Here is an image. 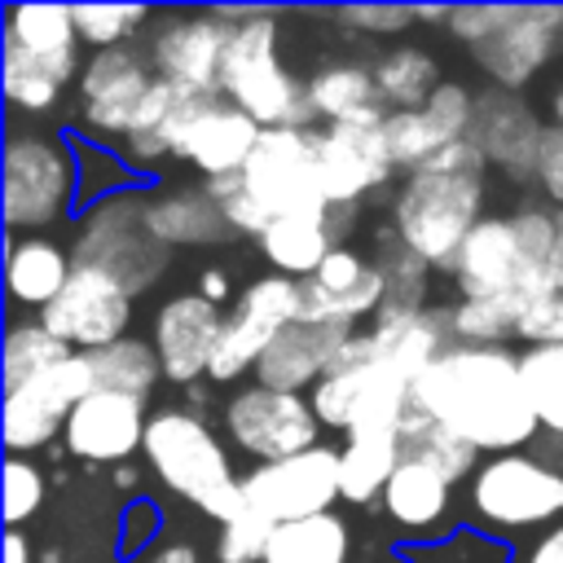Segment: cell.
Instances as JSON below:
<instances>
[{"mask_svg":"<svg viewBox=\"0 0 563 563\" xmlns=\"http://www.w3.org/2000/svg\"><path fill=\"white\" fill-rule=\"evenodd\" d=\"M409 400L418 413L449 427L488 457L532 449L541 435V422L532 413L519 374V352L510 347H479V343L444 347L413 378Z\"/></svg>","mask_w":563,"mask_h":563,"instance_id":"1","label":"cell"},{"mask_svg":"<svg viewBox=\"0 0 563 563\" xmlns=\"http://www.w3.org/2000/svg\"><path fill=\"white\" fill-rule=\"evenodd\" d=\"M488 163L471 141H453L422 167L405 172L391 198V229L431 268H453L471 229L488 216Z\"/></svg>","mask_w":563,"mask_h":563,"instance_id":"2","label":"cell"},{"mask_svg":"<svg viewBox=\"0 0 563 563\" xmlns=\"http://www.w3.org/2000/svg\"><path fill=\"white\" fill-rule=\"evenodd\" d=\"M554 207L528 202L510 216H484L462 242L449 277L462 299H506L519 312L550 286Z\"/></svg>","mask_w":563,"mask_h":563,"instance_id":"3","label":"cell"},{"mask_svg":"<svg viewBox=\"0 0 563 563\" xmlns=\"http://www.w3.org/2000/svg\"><path fill=\"white\" fill-rule=\"evenodd\" d=\"M145 462L163 479L167 493L189 501L216 523H229L242 510V475L233 471V457L224 440L211 431V422L198 409L167 405L150 413L145 427Z\"/></svg>","mask_w":563,"mask_h":563,"instance_id":"4","label":"cell"},{"mask_svg":"<svg viewBox=\"0 0 563 563\" xmlns=\"http://www.w3.org/2000/svg\"><path fill=\"white\" fill-rule=\"evenodd\" d=\"M233 35L220 62V97L246 110L260 128H312L308 79H299L277 53L273 9H229Z\"/></svg>","mask_w":563,"mask_h":563,"instance_id":"5","label":"cell"},{"mask_svg":"<svg viewBox=\"0 0 563 563\" xmlns=\"http://www.w3.org/2000/svg\"><path fill=\"white\" fill-rule=\"evenodd\" d=\"M70 255H75V264L101 268L114 282H123L132 299L145 295L172 264V246L150 229L145 194H136V189L92 198V207L75 224Z\"/></svg>","mask_w":563,"mask_h":563,"instance_id":"6","label":"cell"},{"mask_svg":"<svg viewBox=\"0 0 563 563\" xmlns=\"http://www.w3.org/2000/svg\"><path fill=\"white\" fill-rule=\"evenodd\" d=\"M79 154L44 128H13L4 141V220L13 233L66 220L79 198Z\"/></svg>","mask_w":563,"mask_h":563,"instance_id":"7","label":"cell"},{"mask_svg":"<svg viewBox=\"0 0 563 563\" xmlns=\"http://www.w3.org/2000/svg\"><path fill=\"white\" fill-rule=\"evenodd\" d=\"M466 506L488 537L545 532L563 523V471L541 462L532 449L484 457L466 484Z\"/></svg>","mask_w":563,"mask_h":563,"instance_id":"8","label":"cell"},{"mask_svg":"<svg viewBox=\"0 0 563 563\" xmlns=\"http://www.w3.org/2000/svg\"><path fill=\"white\" fill-rule=\"evenodd\" d=\"M299 317H303V286L295 277H282V273L251 277L233 295V303L224 308V330H220L207 378L211 383H238L246 369L260 365L264 347Z\"/></svg>","mask_w":563,"mask_h":563,"instance_id":"9","label":"cell"},{"mask_svg":"<svg viewBox=\"0 0 563 563\" xmlns=\"http://www.w3.org/2000/svg\"><path fill=\"white\" fill-rule=\"evenodd\" d=\"M233 35L229 9H163L154 13L145 57L154 75L194 97H220V62Z\"/></svg>","mask_w":563,"mask_h":563,"instance_id":"10","label":"cell"},{"mask_svg":"<svg viewBox=\"0 0 563 563\" xmlns=\"http://www.w3.org/2000/svg\"><path fill=\"white\" fill-rule=\"evenodd\" d=\"M260 136H264V128L224 97L180 92L172 106V123H167L172 158L189 163L202 180L238 176L246 167V158L255 154Z\"/></svg>","mask_w":563,"mask_h":563,"instance_id":"11","label":"cell"},{"mask_svg":"<svg viewBox=\"0 0 563 563\" xmlns=\"http://www.w3.org/2000/svg\"><path fill=\"white\" fill-rule=\"evenodd\" d=\"M246 198L273 220L282 216H308V211H330L325 189H321V167H317V145L312 128H264L255 154L238 172Z\"/></svg>","mask_w":563,"mask_h":563,"instance_id":"12","label":"cell"},{"mask_svg":"<svg viewBox=\"0 0 563 563\" xmlns=\"http://www.w3.org/2000/svg\"><path fill=\"white\" fill-rule=\"evenodd\" d=\"M154 66L141 48L119 44V48H101L84 57L79 84H75V128L106 145V141H123L154 88Z\"/></svg>","mask_w":563,"mask_h":563,"instance_id":"13","label":"cell"},{"mask_svg":"<svg viewBox=\"0 0 563 563\" xmlns=\"http://www.w3.org/2000/svg\"><path fill=\"white\" fill-rule=\"evenodd\" d=\"M220 422L233 449H242L255 462H286L321 444V418L312 400L299 391H273L260 383L238 387L224 400Z\"/></svg>","mask_w":563,"mask_h":563,"instance_id":"14","label":"cell"},{"mask_svg":"<svg viewBox=\"0 0 563 563\" xmlns=\"http://www.w3.org/2000/svg\"><path fill=\"white\" fill-rule=\"evenodd\" d=\"M339 501V449L317 444L286 462H255L242 475V506L268 528L325 515Z\"/></svg>","mask_w":563,"mask_h":563,"instance_id":"15","label":"cell"},{"mask_svg":"<svg viewBox=\"0 0 563 563\" xmlns=\"http://www.w3.org/2000/svg\"><path fill=\"white\" fill-rule=\"evenodd\" d=\"M97 391L88 352H70L66 361L48 365L44 374L4 387V444L9 453H35L44 444H53L66 431V418L75 413L79 400H88Z\"/></svg>","mask_w":563,"mask_h":563,"instance_id":"16","label":"cell"},{"mask_svg":"<svg viewBox=\"0 0 563 563\" xmlns=\"http://www.w3.org/2000/svg\"><path fill=\"white\" fill-rule=\"evenodd\" d=\"M40 321L75 352H97L119 339H128L132 321V295L123 282H114L101 268L75 264L66 290L40 312Z\"/></svg>","mask_w":563,"mask_h":563,"instance_id":"17","label":"cell"},{"mask_svg":"<svg viewBox=\"0 0 563 563\" xmlns=\"http://www.w3.org/2000/svg\"><path fill=\"white\" fill-rule=\"evenodd\" d=\"M317 145V167H321V189L330 207H361L369 194H378L391 176L396 163L378 128L361 123H334V128H312Z\"/></svg>","mask_w":563,"mask_h":563,"instance_id":"18","label":"cell"},{"mask_svg":"<svg viewBox=\"0 0 563 563\" xmlns=\"http://www.w3.org/2000/svg\"><path fill=\"white\" fill-rule=\"evenodd\" d=\"M563 44V9L554 4H515V13L471 48L475 66L493 79V88L519 92Z\"/></svg>","mask_w":563,"mask_h":563,"instance_id":"19","label":"cell"},{"mask_svg":"<svg viewBox=\"0 0 563 563\" xmlns=\"http://www.w3.org/2000/svg\"><path fill=\"white\" fill-rule=\"evenodd\" d=\"M220 330H224V308L211 303L202 290L172 295L154 312V334H150L158 365H163V378L176 387H194L198 378H207Z\"/></svg>","mask_w":563,"mask_h":563,"instance_id":"20","label":"cell"},{"mask_svg":"<svg viewBox=\"0 0 563 563\" xmlns=\"http://www.w3.org/2000/svg\"><path fill=\"white\" fill-rule=\"evenodd\" d=\"M299 286H303V317L325 321V325H343V330H356L365 317L374 321L378 308L387 303V286H383L378 264L365 251H356L352 242L334 246L325 255V264Z\"/></svg>","mask_w":563,"mask_h":563,"instance_id":"21","label":"cell"},{"mask_svg":"<svg viewBox=\"0 0 563 563\" xmlns=\"http://www.w3.org/2000/svg\"><path fill=\"white\" fill-rule=\"evenodd\" d=\"M145 427H150V400L123 391H92L66 418L62 440L79 462L128 466L132 453L145 449Z\"/></svg>","mask_w":563,"mask_h":563,"instance_id":"22","label":"cell"},{"mask_svg":"<svg viewBox=\"0 0 563 563\" xmlns=\"http://www.w3.org/2000/svg\"><path fill=\"white\" fill-rule=\"evenodd\" d=\"M471 119H475V92L466 84L444 79L422 110H387L383 141H387L391 163L413 172L440 150H449L453 141H466Z\"/></svg>","mask_w":563,"mask_h":563,"instance_id":"23","label":"cell"},{"mask_svg":"<svg viewBox=\"0 0 563 563\" xmlns=\"http://www.w3.org/2000/svg\"><path fill=\"white\" fill-rule=\"evenodd\" d=\"M541 132L545 123L519 92H506V88L475 92V119H471L466 141L484 154L488 167L506 172L510 180H532Z\"/></svg>","mask_w":563,"mask_h":563,"instance_id":"24","label":"cell"},{"mask_svg":"<svg viewBox=\"0 0 563 563\" xmlns=\"http://www.w3.org/2000/svg\"><path fill=\"white\" fill-rule=\"evenodd\" d=\"M347 334L352 330H343V325H325V321L299 317V321H290L264 347V356L251 369V378L260 387H273V391H299V396H308L330 374V365H334L339 347L347 343Z\"/></svg>","mask_w":563,"mask_h":563,"instance_id":"25","label":"cell"},{"mask_svg":"<svg viewBox=\"0 0 563 563\" xmlns=\"http://www.w3.org/2000/svg\"><path fill=\"white\" fill-rule=\"evenodd\" d=\"M361 207H330V211H308V216H282L260 233V255L268 260L273 273L308 282L334 246H347V233L356 229Z\"/></svg>","mask_w":563,"mask_h":563,"instance_id":"26","label":"cell"},{"mask_svg":"<svg viewBox=\"0 0 563 563\" xmlns=\"http://www.w3.org/2000/svg\"><path fill=\"white\" fill-rule=\"evenodd\" d=\"M369 334L378 343V356L400 374V378H418L444 347L457 343L453 334V308L440 303H422V308H400V303H383L378 317L369 321Z\"/></svg>","mask_w":563,"mask_h":563,"instance_id":"27","label":"cell"},{"mask_svg":"<svg viewBox=\"0 0 563 563\" xmlns=\"http://www.w3.org/2000/svg\"><path fill=\"white\" fill-rule=\"evenodd\" d=\"M48 70H57L66 84H79V31L70 4H9L4 9V44Z\"/></svg>","mask_w":563,"mask_h":563,"instance_id":"28","label":"cell"},{"mask_svg":"<svg viewBox=\"0 0 563 563\" xmlns=\"http://www.w3.org/2000/svg\"><path fill=\"white\" fill-rule=\"evenodd\" d=\"M145 220L167 246H216L238 238L207 185H167L145 194Z\"/></svg>","mask_w":563,"mask_h":563,"instance_id":"29","label":"cell"},{"mask_svg":"<svg viewBox=\"0 0 563 563\" xmlns=\"http://www.w3.org/2000/svg\"><path fill=\"white\" fill-rule=\"evenodd\" d=\"M383 510H387V519H391L396 528L422 537V545H427V541H440V537H449L444 523H449V515H453V484H449L440 471L400 457L396 475L387 479Z\"/></svg>","mask_w":563,"mask_h":563,"instance_id":"30","label":"cell"},{"mask_svg":"<svg viewBox=\"0 0 563 563\" xmlns=\"http://www.w3.org/2000/svg\"><path fill=\"white\" fill-rule=\"evenodd\" d=\"M308 106H312V119H321V128H334V123L378 128L387 119V106L374 84V66H361V62L317 66L308 75Z\"/></svg>","mask_w":563,"mask_h":563,"instance_id":"31","label":"cell"},{"mask_svg":"<svg viewBox=\"0 0 563 563\" xmlns=\"http://www.w3.org/2000/svg\"><path fill=\"white\" fill-rule=\"evenodd\" d=\"M75 273V255L44 238V233H26V238H13L9 242V255H4V286H9V299L18 308H31V312H44L70 282Z\"/></svg>","mask_w":563,"mask_h":563,"instance_id":"32","label":"cell"},{"mask_svg":"<svg viewBox=\"0 0 563 563\" xmlns=\"http://www.w3.org/2000/svg\"><path fill=\"white\" fill-rule=\"evenodd\" d=\"M400 466V440L396 435H343L339 449V501L347 506H374L387 493V479Z\"/></svg>","mask_w":563,"mask_h":563,"instance_id":"33","label":"cell"},{"mask_svg":"<svg viewBox=\"0 0 563 563\" xmlns=\"http://www.w3.org/2000/svg\"><path fill=\"white\" fill-rule=\"evenodd\" d=\"M374 84L387 110H422L444 79H440V62L431 48L391 44L374 62Z\"/></svg>","mask_w":563,"mask_h":563,"instance_id":"34","label":"cell"},{"mask_svg":"<svg viewBox=\"0 0 563 563\" xmlns=\"http://www.w3.org/2000/svg\"><path fill=\"white\" fill-rule=\"evenodd\" d=\"M347 554H352V528L343 515L325 510L273 528L264 563H347Z\"/></svg>","mask_w":563,"mask_h":563,"instance_id":"35","label":"cell"},{"mask_svg":"<svg viewBox=\"0 0 563 563\" xmlns=\"http://www.w3.org/2000/svg\"><path fill=\"white\" fill-rule=\"evenodd\" d=\"M400 457L440 471L449 484H462V479H471V475L479 471V449L466 444L462 435H453L449 427L431 422V418L418 413V409H409V418H405V427H400Z\"/></svg>","mask_w":563,"mask_h":563,"instance_id":"36","label":"cell"},{"mask_svg":"<svg viewBox=\"0 0 563 563\" xmlns=\"http://www.w3.org/2000/svg\"><path fill=\"white\" fill-rule=\"evenodd\" d=\"M88 365H92L97 391H123V396H141V400H150V391L163 378L158 352L145 339H119L110 347H97V352H88Z\"/></svg>","mask_w":563,"mask_h":563,"instance_id":"37","label":"cell"},{"mask_svg":"<svg viewBox=\"0 0 563 563\" xmlns=\"http://www.w3.org/2000/svg\"><path fill=\"white\" fill-rule=\"evenodd\" d=\"M0 84H4V101L18 110V114H53L66 97V79L13 48H0Z\"/></svg>","mask_w":563,"mask_h":563,"instance_id":"38","label":"cell"},{"mask_svg":"<svg viewBox=\"0 0 563 563\" xmlns=\"http://www.w3.org/2000/svg\"><path fill=\"white\" fill-rule=\"evenodd\" d=\"M519 374L541 431L563 435V343H532L519 352Z\"/></svg>","mask_w":563,"mask_h":563,"instance_id":"39","label":"cell"},{"mask_svg":"<svg viewBox=\"0 0 563 563\" xmlns=\"http://www.w3.org/2000/svg\"><path fill=\"white\" fill-rule=\"evenodd\" d=\"M369 260H374V264H378V273H383L387 303H400V308H422L431 264H427L422 255H413V251L400 242V233H396L391 224H383V229L374 233V251H369Z\"/></svg>","mask_w":563,"mask_h":563,"instance_id":"40","label":"cell"},{"mask_svg":"<svg viewBox=\"0 0 563 563\" xmlns=\"http://www.w3.org/2000/svg\"><path fill=\"white\" fill-rule=\"evenodd\" d=\"M75 347H66L40 317H26V321H13L9 334H4V387H18L35 374H44L48 365L66 361Z\"/></svg>","mask_w":563,"mask_h":563,"instance_id":"41","label":"cell"},{"mask_svg":"<svg viewBox=\"0 0 563 563\" xmlns=\"http://www.w3.org/2000/svg\"><path fill=\"white\" fill-rule=\"evenodd\" d=\"M523 312L506 299H457L453 303V334L457 343H479V347H510L519 339Z\"/></svg>","mask_w":563,"mask_h":563,"instance_id":"42","label":"cell"},{"mask_svg":"<svg viewBox=\"0 0 563 563\" xmlns=\"http://www.w3.org/2000/svg\"><path fill=\"white\" fill-rule=\"evenodd\" d=\"M70 13H75L79 44H88L92 53L128 44V35L154 18V13L141 9V4H70Z\"/></svg>","mask_w":563,"mask_h":563,"instance_id":"43","label":"cell"},{"mask_svg":"<svg viewBox=\"0 0 563 563\" xmlns=\"http://www.w3.org/2000/svg\"><path fill=\"white\" fill-rule=\"evenodd\" d=\"M409 563H510V550L479 532V528H457L440 541H427V545H409L405 550Z\"/></svg>","mask_w":563,"mask_h":563,"instance_id":"44","label":"cell"},{"mask_svg":"<svg viewBox=\"0 0 563 563\" xmlns=\"http://www.w3.org/2000/svg\"><path fill=\"white\" fill-rule=\"evenodd\" d=\"M44 497H48L44 471H40L31 457L9 453V462H4V523H9V528L26 523V519L44 506Z\"/></svg>","mask_w":563,"mask_h":563,"instance_id":"45","label":"cell"},{"mask_svg":"<svg viewBox=\"0 0 563 563\" xmlns=\"http://www.w3.org/2000/svg\"><path fill=\"white\" fill-rule=\"evenodd\" d=\"M268 537H273V528H268L260 515H251V510L242 506L229 523H220L216 559H220V563H264Z\"/></svg>","mask_w":563,"mask_h":563,"instance_id":"46","label":"cell"},{"mask_svg":"<svg viewBox=\"0 0 563 563\" xmlns=\"http://www.w3.org/2000/svg\"><path fill=\"white\" fill-rule=\"evenodd\" d=\"M515 13V4H457V9H449V35L457 40V44H466V48H475V44H484L506 18Z\"/></svg>","mask_w":563,"mask_h":563,"instance_id":"47","label":"cell"},{"mask_svg":"<svg viewBox=\"0 0 563 563\" xmlns=\"http://www.w3.org/2000/svg\"><path fill=\"white\" fill-rule=\"evenodd\" d=\"M532 180H537L545 207L563 211V128H559V123H545V132H541V150H537Z\"/></svg>","mask_w":563,"mask_h":563,"instance_id":"48","label":"cell"},{"mask_svg":"<svg viewBox=\"0 0 563 563\" xmlns=\"http://www.w3.org/2000/svg\"><path fill=\"white\" fill-rule=\"evenodd\" d=\"M334 18L365 35H400L409 22H418L409 4H352V9H339Z\"/></svg>","mask_w":563,"mask_h":563,"instance_id":"49","label":"cell"},{"mask_svg":"<svg viewBox=\"0 0 563 563\" xmlns=\"http://www.w3.org/2000/svg\"><path fill=\"white\" fill-rule=\"evenodd\" d=\"M519 563H563V523L545 528V532L519 554Z\"/></svg>","mask_w":563,"mask_h":563,"instance_id":"50","label":"cell"},{"mask_svg":"<svg viewBox=\"0 0 563 563\" xmlns=\"http://www.w3.org/2000/svg\"><path fill=\"white\" fill-rule=\"evenodd\" d=\"M136 563H202V550L194 541H163L158 550H150Z\"/></svg>","mask_w":563,"mask_h":563,"instance_id":"51","label":"cell"},{"mask_svg":"<svg viewBox=\"0 0 563 563\" xmlns=\"http://www.w3.org/2000/svg\"><path fill=\"white\" fill-rule=\"evenodd\" d=\"M136 532H141V541L154 532V506H145V501H136V506L128 510V537H123V554H136Z\"/></svg>","mask_w":563,"mask_h":563,"instance_id":"52","label":"cell"},{"mask_svg":"<svg viewBox=\"0 0 563 563\" xmlns=\"http://www.w3.org/2000/svg\"><path fill=\"white\" fill-rule=\"evenodd\" d=\"M532 453H537L541 462H550L554 471H563V435L541 431V435H537V444H532Z\"/></svg>","mask_w":563,"mask_h":563,"instance_id":"53","label":"cell"},{"mask_svg":"<svg viewBox=\"0 0 563 563\" xmlns=\"http://www.w3.org/2000/svg\"><path fill=\"white\" fill-rule=\"evenodd\" d=\"M4 563H31V541H26L22 528L4 532Z\"/></svg>","mask_w":563,"mask_h":563,"instance_id":"54","label":"cell"},{"mask_svg":"<svg viewBox=\"0 0 563 563\" xmlns=\"http://www.w3.org/2000/svg\"><path fill=\"white\" fill-rule=\"evenodd\" d=\"M202 295H207L211 303H220V299L229 295V277H224V268H207V273H202Z\"/></svg>","mask_w":563,"mask_h":563,"instance_id":"55","label":"cell"},{"mask_svg":"<svg viewBox=\"0 0 563 563\" xmlns=\"http://www.w3.org/2000/svg\"><path fill=\"white\" fill-rule=\"evenodd\" d=\"M550 286H563V211H554V264H550Z\"/></svg>","mask_w":563,"mask_h":563,"instance_id":"56","label":"cell"},{"mask_svg":"<svg viewBox=\"0 0 563 563\" xmlns=\"http://www.w3.org/2000/svg\"><path fill=\"white\" fill-rule=\"evenodd\" d=\"M550 123H559V128H563V84L550 92Z\"/></svg>","mask_w":563,"mask_h":563,"instance_id":"57","label":"cell"},{"mask_svg":"<svg viewBox=\"0 0 563 563\" xmlns=\"http://www.w3.org/2000/svg\"><path fill=\"white\" fill-rule=\"evenodd\" d=\"M132 479H136V471H132V466H114V484H119V488H128Z\"/></svg>","mask_w":563,"mask_h":563,"instance_id":"58","label":"cell"}]
</instances>
